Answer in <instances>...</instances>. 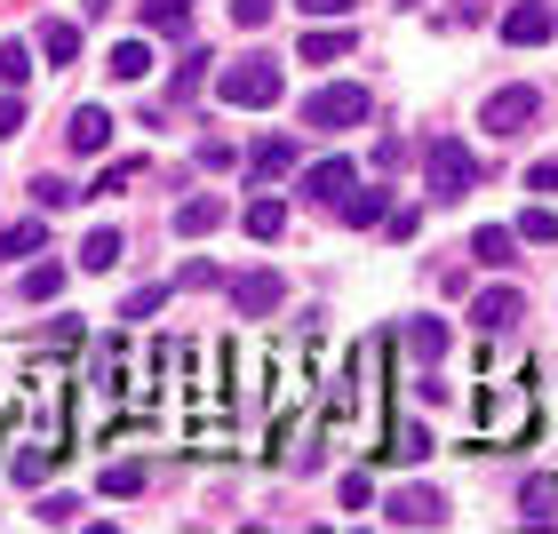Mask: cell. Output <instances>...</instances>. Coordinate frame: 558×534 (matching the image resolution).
Listing matches in <instances>:
<instances>
[{"mask_svg": "<svg viewBox=\"0 0 558 534\" xmlns=\"http://www.w3.org/2000/svg\"><path fill=\"white\" fill-rule=\"evenodd\" d=\"M526 430H535V384H511V375H487L478 384V415H471V439L478 447H519Z\"/></svg>", "mask_w": 558, "mask_h": 534, "instance_id": "obj_3", "label": "cell"}, {"mask_svg": "<svg viewBox=\"0 0 558 534\" xmlns=\"http://www.w3.org/2000/svg\"><path fill=\"white\" fill-rule=\"evenodd\" d=\"M136 168H144V160H112L105 175H96V192H88V199H105V192H129V175H136Z\"/></svg>", "mask_w": 558, "mask_h": 534, "instance_id": "obj_36", "label": "cell"}, {"mask_svg": "<svg viewBox=\"0 0 558 534\" xmlns=\"http://www.w3.org/2000/svg\"><path fill=\"white\" fill-rule=\"evenodd\" d=\"M151 415V375L136 367L129 336H105L88 360V384H81V439H112L120 423H144Z\"/></svg>", "mask_w": 558, "mask_h": 534, "instance_id": "obj_2", "label": "cell"}, {"mask_svg": "<svg viewBox=\"0 0 558 534\" xmlns=\"http://www.w3.org/2000/svg\"><path fill=\"white\" fill-rule=\"evenodd\" d=\"M279 175H295V144L288 136H264L247 151V184H279Z\"/></svg>", "mask_w": 558, "mask_h": 534, "instance_id": "obj_13", "label": "cell"}, {"mask_svg": "<svg viewBox=\"0 0 558 534\" xmlns=\"http://www.w3.org/2000/svg\"><path fill=\"white\" fill-rule=\"evenodd\" d=\"M48 247V232L40 223H9V232H0V264H16V256H40Z\"/></svg>", "mask_w": 558, "mask_h": 534, "instance_id": "obj_23", "label": "cell"}, {"mask_svg": "<svg viewBox=\"0 0 558 534\" xmlns=\"http://www.w3.org/2000/svg\"><path fill=\"white\" fill-rule=\"evenodd\" d=\"M535 105H543L535 88H495V96H487V112H478V120H487V136H519L526 120H535Z\"/></svg>", "mask_w": 558, "mask_h": 534, "instance_id": "obj_11", "label": "cell"}, {"mask_svg": "<svg viewBox=\"0 0 558 534\" xmlns=\"http://www.w3.org/2000/svg\"><path fill=\"white\" fill-rule=\"evenodd\" d=\"M112 502H129V495H144V463H105V478H96Z\"/></svg>", "mask_w": 558, "mask_h": 534, "instance_id": "obj_26", "label": "cell"}, {"mask_svg": "<svg viewBox=\"0 0 558 534\" xmlns=\"http://www.w3.org/2000/svg\"><path fill=\"white\" fill-rule=\"evenodd\" d=\"M519 319H526L519 288H487V295H471V327H487V336H502V327H519Z\"/></svg>", "mask_w": 558, "mask_h": 534, "instance_id": "obj_12", "label": "cell"}, {"mask_svg": "<svg viewBox=\"0 0 558 534\" xmlns=\"http://www.w3.org/2000/svg\"><path fill=\"white\" fill-rule=\"evenodd\" d=\"M336 208H343L351 223H384V216H391V192H343Z\"/></svg>", "mask_w": 558, "mask_h": 534, "instance_id": "obj_24", "label": "cell"}, {"mask_svg": "<svg viewBox=\"0 0 558 534\" xmlns=\"http://www.w3.org/2000/svg\"><path fill=\"white\" fill-rule=\"evenodd\" d=\"M240 223H247V240H279V232H288V208H279L271 192H256V199L240 208Z\"/></svg>", "mask_w": 558, "mask_h": 534, "instance_id": "obj_17", "label": "cell"}, {"mask_svg": "<svg viewBox=\"0 0 558 534\" xmlns=\"http://www.w3.org/2000/svg\"><path fill=\"white\" fill-rule=\"evenodd\" d=\"M33 199H40V208H64V199H88V192H72L64 175H40V184H33Z\"/></svg>", "mask_w": 558, "mask_h": 534, "instance_id": "obj_37", "label": "cell"}, {"mask_svg": "<svg viewBox=\"0 0 558 534\" xmlns=\"http://www.w3.org/2000/svg\"><path fill=\"white\" fill-rule=\"evenodd\" d=\"M208 64H216L208 48H184V64H175V96H192L199 81H208Z\"/></svg>", "mask_w": 558, "mask_h": 534, "instance_id": "obj_33", "label": "cell"}, {"mask_svg": "<svg viewBox=\"0 0 558 534\" xmlns=\"http://www.w3.org/2000/svg\"><path fill=\"white\" fill-rule=\"evenodd\" d=\"M295 57H303V64H336V57H351V33H343V24H319V16H312V33H303Z\"/></svg>", "mask_w": 558, "mask_h": 534, "instance_id": "obj_15", "label": "cell"}, {"mask_svg": "<svg viewBox=\"0 0 558 534\" xmlns=\"http://www.w3.org/2000/svg\"><path fill=\"white\" fill-rule=\"evenodd\" d=\"M399 9H415V0H399Z\"/></svg>", "mask_w": 558, "mask_h": 534, "instance_id": "obj_43", "label": "cell"}, {"mask_svg": "<svg viewBox=\"0 0 558 534\" xmlns=\"http://www.w3.org/2000/svg\"><path fill=\"white\" fill-rule=\"evenodd\" d=\"M144 24H160V33H192V0H144Z\"/></svg>", "mask_w": 558, "mask_h": 534, "instance_id": "obj_29", "label": "cell"}, {"mask_svg": "<svg viewBox=\"0 0 558 534\" xmlns=\"http://www.w3.org/2000/svg\"><path fill=\"white\" fill-rule=\"evenodd\" d=\"M16 129H24V96L9 88V96H0V136H16Z\"/></svg>", "mask_w": 558, "mask_h": 534, "instance_id": "obj_40", "label": "cell"}, {"mask_svg": "<svg viewBox=\"0 0 558 534\" xmlns=\"http://www.w3.org/2000/svg\"><path fill=\"white\" fill-rule=\"evenodd\" d=\"M423 184H430V199H463L478 184V151L454 144V136H430L423 144Z\"/></svg>", "mask_w": 558, "mask_h": 534, "instance_id": "obj_5", "label": "cell"}, {"mask_svg": "<svg viewBox=\"0 0 558 534\" xmlns=\"http://www.w3.org/2000/svg\"><path fill=\"white\" fill-rule=\"evenodd\" d=\"M375 112V96L360 88V81H327V88H312V96H303V129H360V120Z\"/></svg>", "mask_w": 558, "mask_h": 534, "instance_id": "obj_6", "label": "cell"}, {"mask_svg": "<svg viewBox=\"0 0 558 534\" xmlns=\"http://www.w3.org/2000/svg\"><path fill=\"white\" fill-rule=\"evenodd\" d=\"M526 192H558V160H535V168H526Z\"/></svg>", "mask_w": 558, "mask_h": 534, "instance_id": "obj_41", "label": "cell"}, {"mask_svg": "<svg viewBox=\"0 0 558 534\" xmlns=\"http://www.w3.org/2000/svg\"><path fill=\"white\" fill-rule=\"evenodd\" d=\"M40 57H48V64H72V57H81V24H72V16H48V24H40Z\"/></svg>", "mask_w": 558, "mask_h": 534, "instance_id": "obj_19", "label": "cell"}, {"mask_svg": "<svg viewBox=\"0 0 558 534\" xmlns=\"http://www.w3.org/2000/svg\"><path fill=\"white\" fill-rule=\"evenodd\" d=\"M33 81V48L24 40H0V88H24Z\"/></svg>", "mask_w": 558, "mask_h": 534, "instance_id": "obj_28", "label": "cell"}, {"mask_svg": "<svg viewBox=\"0 0 558 534\" xmlns=\"http://www.w3.org/2000/svg\"><path fill=\"white\" fill-rule=\"evenodd\" d=\"M279 303H288V279L279 271H240L232 279V312L240 319H264V312H279Z\"/></svg>", "mask_w": 558, "mask_h": 534, "instance_id": "obj_8", "label": "cell"}, {"mask_svg": "<svg viewBox=\"0 0 558 534\" xmlns=\"http://www.w3.org/2000/svg\"><path fill=\"white\" fill-rule=\"evenodd\" d=\"M160 303H168V288H136V295H129V312H120V319H151Z\"/></svg>", "mask_w": 558, "mask_h": 534, "instance_id": "obj_38", "label": "cell"}, {"mask_svg": "<svg viewBox=\"0 0 558 534\" xmlns=\"http://www.w3.org/2000/svg\"><path fill=\"white\" fill-rule=\"evenodd\" d=\"M351 184H360V168H351V160H336V151L303 168V199H312V208H336V199H343Z\"/></svg>", "mask_w": 558, "mask_h": 534, "instance_id": "obj_10", "label": "cell"}, {"mask_svg": "<svg viewBox=\"0 0 558 534\" xmlns=\"http://www.w3.org/2000/svg\"><path fill=\"white\" fill-rule=\"evenodd\" d=\"M216 279H223V271H216V264H199V256H192V264H184V271H175V288H216Z\"/></svg>", "mask_w": 558, "mask_h": 534, "instance_id": "obj_39", "label": "cell"}, {"mask_svg": "<svg viewBox=\"0 0 558 534\" xmlns=\"http://www.w3.org/2000/svg\"><path fill=\"white\" fill-rule=\"evenodd\" d=\"M550 33H558L550 0H519V9H502V40H511V48H543Z\"/></svg>", "mask_w": 558, "mask_h": 534, "instance_id": "obj_9", "label": "cell"}, {"mask_svg": "<svg viewBox=\"0 0 558 534\" xmlns=\"http://www.w3.org/2000/svg\"><path fill=\"white\" fill-rule=\"evenodd\" d=\"M511 247H519V232H502V223H478V240H471V256L487 264V271H502L511 264Z\"/></svg>", "mask_w": 558, "mask_h": 534, "instance_id": "obj_21", "label": "cell"}, {"mask_svg": "<svg viewBox=\"0 0 558 534\" xmlns=\"http://www.w3.org/2000/svg\"><path fill=\"white\" fill-rule=\"evenodd\" d=\"M64 144H72V151H88V160H96V151L112 144V112H105V105H81V112H72V129H64Z\"/></svg>", "mask_w": 558, "mask_h": 534, "instance_id": "obj_14", "label": "cell"}, {"mask_svg": "<svg viewBox=\"0 0 558 534\" xmlns=\"http://www.w3.org/2000/svg\"><path fill=\"white\" fill-rule=\"evenodd\" d=\"M312 16H343V9H360V0H303Z\"/></svg>", "mask_w": 558, "mask_h": 534, "instance_id": "obj_42", "label": "cell"}, {"mask_svg": "<svg viewBox=\"0 0 558 534\" xmlns=\"http://www.w3.org/2000/svg\"><path fill=\"white\" fill-rule=\"evenodd\" d=\"M232 24H240V33H264V24H271V0H232Z\"/></svg>", "mask_w": 558, "mask_h": 534, "instance_id": "obj_35", "label": "cell"}, {"mask_svg": "<svg viewBox=\"0 0 558 534\" xmlns=\"http://www.w3.org/2000/svg\"><path fill=\"white\" fill-rule=\"evenodd\" d=\"M384 454H391V463H423V454H430V430H423V423H399Z\"/></svg>", "mask_w": 558, "mask_h": 534, "instance_id": "obj_25", "label": "cell"}, {"mask_svg": "<svg viewBox=\"0 0 558 534\" xmlns=\"http://www.w3.org/2000/svg\"><path fill=\"white\" fill-rule=\"evenodd\" d=\"M384 519L391 526H447V495L439 487H399V495H384Z\"/></svg>", "mask_w": 558, "mask_h": 534, "instance_id": "obj_7", "label": "cell"}, {"mask_svg": "<svg viewBox=\"0 0 558 534\" xmlns=\"http://www.w3.org/2000/svg\"><path fill=\"white\" fill-rule=\"evenodd\" d=\"M105 72H112L120 88H136V81H151V48H144V40H120L112 57H105Z\"/></svg>", "mask_w": 558, "mask_h": 534, "instance_id": "obj_18", "label": "cell"}, {"mask_svg": "<svg viewBox=\"0 0 558 534\" xmlns=\"http://www.w3.org/2000/svg\"><path fill=\"white\" fill-rule=\"evenodd\" d=\"M112 264H120V232L105 223V232H88V240H81V271H112Z\"/></svg>", "mask_w": 558, "mask_h": 534, "instance_id": "obj_22", "label": "cell"}, {"mask_svg": "<svg viewBox=\"0 0 558 534\" xmlns=\"http://www.w3.org/2000/svg\"><path fill=\"white\" fill-rule=\"evenodd\" d=\"M216 223H223V199L216 192H192L184 208H175V232H184V240H208Z\"/></svg>", "mask_w": 558, "mask_h": 534, "instance_id": "obj_16", "label": "cell"}, {"mask_svg": "<svg viewBox=\"0 0 558 534\" xmlns=\"http://www.w3.org/2000/svg\"><path fill=\"white\" fill-rule=\"evenodd\" d=\"M216 96H223L232 112H271L279 96H288V81H279V64L240 57V64H223V72H216Z\"/></svg>", "mask_w": 558, "mask_h": 534, "instance_id": "obj_4", "label": "cell"}, {"mask_svg": "<svg viewBox=\"0 0 558 534\" xmlns=\"http://www.w3.org/2000/svg\"><path fill=\"white\" fill-rule=\"evenodd\" d=\"M33 519H40V526H72V519H81V495H40Z\"/></svg>", "mask_w": 558, "mask_h": 534, "instance_id": "obj_32", "label": "cell"}, {"mask_svg": "<svg viewBox=\"0 0 558 534\" xmlns=\"http://www.w3.org/2000/svg\"><path fill=\"white\" fill-rule=\"evenodd\" d=\"M48 295H64V264H33L24 271V303H48Z\"/></svg>", "mask_w": 558, "mask_h": 534, "instance_id": "obj_30", "label": "cell"}, {"mask_svg": "<svg viewBox=\"0 0 558 534\" xmlns=\"http://www.w3.org/2000/svg\"><path fill=\"white\" fill-rule=\"evenodd\" d=\"M384 367H391V343H384V336H360V343H351L343 391H336V406L319 415V447H360V454H384V423H391Z\"/></svg>", "mask_w": 558, "mask_h": 534, "instance_id": "obj_1", "label": "cell"}, {"mask_svg": "<svg viewBox=\"0 0 558 534\" xmlns=\"http://www.w3.org/2000/svg\"><path fill=\"white\" fill-rule=\"evenodd\" d=\"M519 511L535 519V526H550V519H558V478H535V487L519 495Z\"/></svg>", "mask_w": 558, "mask_h": 534, "instance_id": "obj_27", "label": "cell"}, {"mask_svg": "<svg viewBox=\"0 0 558 534\" xmlns=\"http://www.w3.org/2000/svg\"><path fill=\"white\" fill-rule=\"evenodd\" d=\"M336 502H343V511H367V502H375V478H367V471H343Z\"/></svg>", "mask_w": 558, "mask_h": 534, "instance_id": "obj_34", "label": "cell"}, {"mask_svg": "<svg viewBox=\"0 0 558 534\" xmlns=\"http://www.w3.org/2000/svg\"><path fill=\"white\" fill-rule=\"evenodd\" d=\"M511 232H519L526 247H550V240H558V216H550V208H526V216L511 223Z\"/></svg>", "mask_w": 558, "mask_h": 534, "instance_id": "obj_31", "label": "cell"}, {"mask_svg": "<svg viewBox=\"0 0 558 534\" xmlns=\"http://www.w3.org/2000/svg\"><path fill=\"white\" fill-rule=\"evenodd\" d=\"M408 351L423 367H439L447 360V319H408Z\"/></svg>", "mask_w": 558, "mask_h": 534, "instance_id": "obj_20", "label": "cell"}]
</instances>
